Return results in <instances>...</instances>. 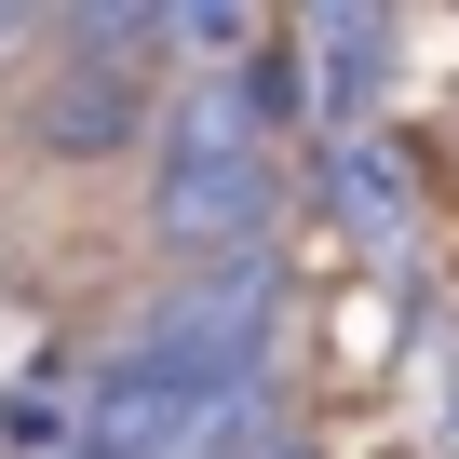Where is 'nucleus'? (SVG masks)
Segmentation results:
<instances>
[{
	"label": "nucleus",
	"instance_id": "nucleus-1",
	"mask_svg": "<svg viewBox=\"0 0 459 459\" xmlns=\"http://www.w3.org/2000/svg\"><path fill=\"white\" fill-rule=\"evenodd\" d=\"M284 122H298V68H284V41H257L244 68H203V82L162 95L149 230H162L176 257H244L257 230H271V203H284L271 135H284Z\"/></svg>",
	"mask_w": 459,
	"mask_h": 459
},
{
	"label": "nucleus",
	"instance_id": "nucleus-2",
	"mask_svg": "<svg viewBox=\"0 0 459 459\" xmlns=\"http://www.w3.org/2000/svg\"><path fill=\"white\" fill-rule=\"evenodd\" d=\"M284 68H298V122H325V149L338 135H378V108H392V14L325 0V14L284 28Z\"/></svg>",
	"mask_w": 459,
	"mask_h": 459
},
{
	"label": "nucleus",
	"instance_id": "nucleus-3",
	"mask_svg": "<svg viewBox=\"0 0 459 459\" xmlns=\"http://www.w3.org/2000/svg\"><path fill=\"white\" fill-rule=\"evenodd\" d=\"M149 122H162V68H135V55H82V68L41 95V149H68V162L135 149Z\"/></svg>",
	"mask_w": 459,
	"mask_h": 459
},
{
	"label": "nucleus",
	"instance_id": "nucleus-4",
	"mask_svg": "<svg viewBox=\"0 0 459 459\" xmlns=\"http://www.w3.org/2000/svg\"><path fill=\"white\" fill-rule=\"evenodd\" d=\"M325 203H338L351 244H392V230L419 216V162H405L392 135H338V149H325Z\"/></svg>",
	"mask_w": 459,
	"mask_h": 459
}]
</instances>
